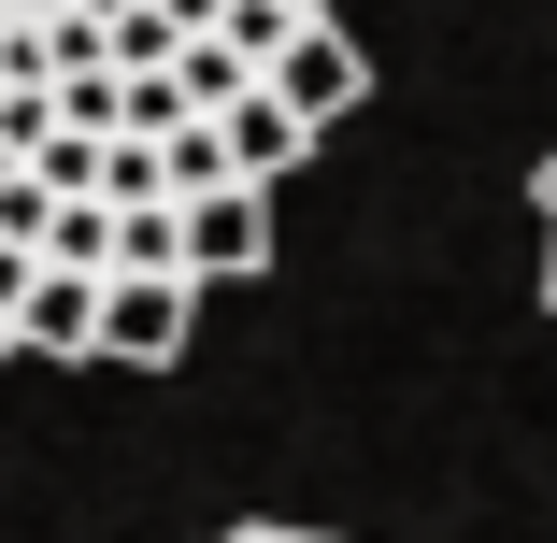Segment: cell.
<instances>
[{
	"instance_id": "2",
	"label": "cell",
	"mask_w": 557,
	"mask_h": 543,
	"mask_svg": "<svg viewBox=\"0 0 557 543\" xmlns=\"http://www.w3.org/2000/svg\"><path fill=\"white\" fill-rule=\"evenodd\" d=\"M358 86H372V58L329 29V15H300V29H286V58H272V100H286V115L344 129V115H358Z\"/></svg>"
},
{
	"instance_id": "8",
	"label": "cell",
	"mask_w": 557,
	"mask_h": 543,
	"mask_svg": "<svg viewBox=\"0 0 557 543\" xmlns=\"http://www.w3.org/2000/svg\"><path fill=\"white\" fill-rule=\"evenodd\" d=\"M214 29H230V44H244V58H258V72H272V58H286V29H300V15H286V0H230V15H214Z\"/></svg>"
},
{
	"instance_id": "11",
	"label": "cell",
	"mask_w": 557,
	"mask_h": 543,
	"mask_svg": "<svg viewBox=\"0 0 557 543\" xmlns=\"http://www.w3.org/2000/svg\"><path fill=\"white\" fill-rule=\"evenodd\" d=\"M529 200H543V230H557V158H543V172H529Z\"/></svg>"
},
{
	"instance_id": "5",
	"label": "cell",
	"mask_w": 557,
	"mask_h": 543,
	"mask_svg": "<svg viewBox=\"0 0 557 543\" xmlns=\"http://www.w3.org/2000/svg\"><path fill=\"white\" fill-rule=\"evenodd\" d=\"M15 358H100V272H58L44 258L29 314H15Z\"/></svg>"
},
{
	"instance_id": "14",
	"label": "cell",
	"mask_w": 557,
	"mask_h": 543,
	"mask_svg": "<svg viewBox=\"0 0 557 543\" xmlns=\"http://www.w3.org/2000/svg\"><path fill=\"white\" fill-rule=\"evenodd\" d=\"M0 358H15V314H0Z\"/></svg>"
},
{
	"instance_id": "1",
	"label": "cell",
	"mask_w": 557,
	"mask_h": 543,
	"mask_svg": "<svg viewBox=\"0 0 557 543\" xmlns=\"http://www.w3.org/2000/svg\"><path fill=\"white\" fill-rule=\"evenodd\" d=\"M186 314H200V272H100V358L115 372H172Z\"/></svg>"
},
{
	"instance_id": "7",
	"label": "cell",
	"mask_w": 557,
	"mask_h": 543,
	"mask_svg": "<svg viewBox=\"0 0 557 543\" xmlns=\"http://www.w3.org/2000/svg\"><path fill=\"white\" fill-rule=\"evenodd\" d=\"M44 258L58 272H115V200H58L44 214Z\"/></svg>"
},
{
	"instance_id": "3",
	"label": "cell",
	"mask_w": 557,
	"mask_h": 543,
	"mask_svg": "<svg viewBox=\"0 0 557 543\" xmlns=\"http://www.w3.org/2000/svg\"><path fill=\"white\" fill-rule=\"evenodd\" d=\"M186 272H272V186H200L186 200Z\"/></svg>"
},
{
	"instance_id": "13",
	"label": "cell",
	"mask_w": 557,
	"mask_h": 543,
	"mask_svg": "<svg viewBox=\"0 0 557 543\" xmlns=\"http://www.w3.org/2000/svg\"><path fill=\"white\" fill-rule=\"evenodd\" d=\"M15 172H29V158H15V144H0V186H15Z\"/></svg>"
},
{
	"instance_id": "9",
	"label": "cell",
	"mask_w": 557,
	"mask_h": 543,
	"mask_svg": "<svg viewBox=\"0 0 557 543\" xmlns=\"http://www.w3.org/2000/svg\"><path fill=\"white\" fill-rule=\"evenodd\" d=\"M29 286H44V244H0V314H29Z\"/></svg>"
},
{
	"instance_id": "15",
	"label": "cell",
	"mask_w": 557,
	"mask_h": 543,
	"mask_svg": "<svg viewBox=\"0 0 557 543\" xmlns=\"http://www.w3.org/2000/svg\"><path fill=\"white\" fill-rule=\"evenodd\" d=\"M286 15H329V0H286Z\"/></svg>"
},
{
	"instance_id": "4",
	"label": "cell",
	"mask_w": 557,
	"mask_h": 543,
	"mask_svg": "<svg viewBox=\"0 0 557 543\" xmlns=\"http://www.w3.org/2000/svg\"><path fill=\"white\" fill-rule=\"evenodd\" d=\"M214 129H230V172H244V186H286V172L314 158V115H286V100H272V72H258Z\"/></svg>"
},
{
	"instance_id": "12",
	"label": "cell",
	"mask_w": 557,
	"mask_h": 543,
	"mask_svg": "<svg viewBox=\"0 0 557 543\" xmlns=\"http://www.w3.org/2000/svg\"><path fill=\"white\" fill-rule=\"evenodd\" d=\"M543 300H557V230H543Z\"/></svg>"
},
{
	"instance_id": "10",
	"label": "cell",
	"mask_w": 557,
	"mask_h": 543,
	"mask_svg": "<svg viewBox=\"0 0 557 543\" xmlns=\"http://www.w3.org/2000/svg\"><path fill=\"white\" fill-rule=\"evenodd\" d=\"M214 543H329V529H214Z\"/></svg>"
},
{
	"instance_id": "6",
	"label": "cell",
	"mask_w": 557,
	"mask_h": 543,
	"mask_svg": "<svg viewBox=\"0 0 557 543\" xmlns=\"http://www.w3.org/2000/svg\"><path fill=\"white\" fill-rule=\"evenodd\" d=\"M172 86H186V100H200V115H230V100H244V86H258V58H244V44H230V29H200V44H186V58H172Z\"/></svg>"
}]
</instances>
